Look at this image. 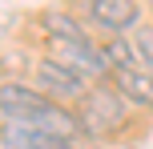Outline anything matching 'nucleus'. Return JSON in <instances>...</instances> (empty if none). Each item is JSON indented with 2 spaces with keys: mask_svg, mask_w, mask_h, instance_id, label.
<instances>
[{
  "mask_svg": "<svg viewBox=\"0 0 153 149\" xmlns=\"http://www.w3.org/2000/svg\"><path fill=\"white\" fill-rule=\"evenodd\" d=\"M48 48L56 53L53 61H61L65 69L81 73V77H101V73L109 69L105 56H101V48L89 44V36H85V40H48Z\"/></svg>",
  "mask_w": 153,
  "mask_h": 149,
  "instance_id": "7ed1b4c3",
  "label": "nucleus"
},
{
  "mask_svg": "<svg viewBox=\"0 0 153 149\" xmlns=\"http://www.w3.org/2000/svg\"><path fill=\"white\" fill-rule=\"evenodd\" d=\"M48 105L53 101H48L45 93L20 85V81H4V85H0V113H4L8 121H16V125H32Z\"/></svg>",
  "mask_w": 153,
  "mask_h": 149,
  "instance_id": "f03ea898",
  "label": "nucleus"
},
{
  "mask_svg": "<svg viewBox=\"0 0 153 149\" xmlns=\"http://www.w3.org/2000/svg\"><path fill=\"white\" fill-rule=\"evenodd\" d=\"M36 81L48 89V97H85L89 89H85V77L73 69H65L61 61H53V56H45V61H36Z\"/></svg>",
  "mask_w": 153,
  "mask_h": 149,
  "instance_id": "39448f33",
  "label": "nucleus"
},
{
  "mask_svg": "<svg viewBox=\"0 0 153 149\" xmlns=\"http://www.w3.org/2000/svg\"><path fill=\"white\" fill-rule=\"evenodd\" d=\"M137 4L133 0H89V20L101 24L109 36H121V32L137 28Z\"/></svg>",
  "mask_w": 153,
  "mask_h": 149,
  "instance_id": "20e7f679",
  "label": "nucleus"
},
{
  "mask_svg": "<svg viewBox=\"0 0 153 149\" xmlns=\"http://www.w3.org/2000/svg\"><path fill=\"white\" fill-rule=\"evenodd\" d=\"M113 81H117V93H121L125 101L153 109V73H145V69H121V73H113Z\"/></svg>",
  "mask_w": 153,
  "mask_h": 149,
  "instance_id": "423d86ee",
  "label": "nucleus"
},
{
  "mask_svg": "<svg viewBox=\"0 0 153 149\" xmlns=\"http://www.w3.org/2000/svg\"><path fill=\"white\" fill-rule=\"evenodd\" d=\"M101 56H105V64H109L113 73H121V69H137V56H133L129 40H121V36H109L105 44H101Z\"/></svg>",
  "mask_w": 153,
  "mask_h": 149,
  "instance_id": "6e6552de",
  "label": "nucleus"
},
{
  "mask_svg": "<svg viewBox=\"0 0 153 149\" xmlns=\"http://www.w3.org/2000/svg\"><path fill=\"white\" fill-rule=\"evenodd\" d=\"M129 48H133V56H137V69L153 73V24H137V28L129 32Z\"/></svg>",
  "mask_w": 153,
  "mask_h": 149,
  "instance_id": "1a4fd4ad",
  "label": "nucleus"
},
{
  "mask_svg": "<svg viewBox=\"0 0 153 149\" xmlns=\"http://www.w3.org/2000/svg\"><path fill=\"white\" fill-rule=\"evenodd\" d=\"M149 12H153V0H149Z\"/></svg>",
  "mask_w": 153,
  "mask_h": 149,
  "instance_id": "9b49d317",
  "label": "nucleus"
},
{
  "mask_svg": "<svg viewBox=\"0 0 153 149\" xmlns=\"http://www.w3.org/2000/svg\"><path fill=\"white\" fill-rule=\"evenodd\" d=\"M76 121H81V129H85V133H93V137L113 133V129L125 125V97L117 93V89H109V85L89 89V93L81 97Z\"/></svg>",
  "mask_w": 153,
  "mask_h": 149,
  "instance_id": "f257e3e1",
  "label": "nucleus"
},
{
  "mask_svg": "<svg viewBox=\"0 0 153 149\" xmlns=\"http://www.w3.org/2000/svg\"><path fill=\"white\" fill-rule=\"evenodd\" d=\"M0 149H16V141H12V133H8V125H0Z\"/></svg>",
  "mask_w": 153,
  "mask_h": 149,
  "instance_id": "9d476101",
  "label": "nucleus"
},
{
  "mask_svg": "<svg viewBox=\"0 0 153 149\" xmlns=\"http://www.w3.org/2000/svg\"><path fill=\"white\" fill-rule=\"evenodd\" d=\"M40 28L48 32V40H85V28L69 12H45L40 16Z\"/></svg>",
  "mask_w": 153,
  "mask_h": 149,
  "instance_id": "0eeeda50",
  "label": "nucleus"
}]
</instances>
